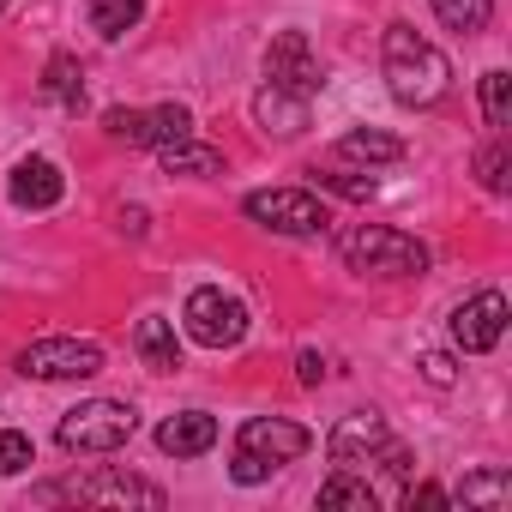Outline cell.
<instances>
[{
	"label": "cell",
	"mask_w": 512,
	"mask_h": 512,
	"mask_svg": "<svg viewBox=\"0 0 512 512\" xmlns=\"http://www.w3.org/2000/svg\"><path fill=\"white\" fill-rule=\"evenodd\" d=\"M253 115H260V127L278 133V139L308 133V97H290V91H272V85L253 97Z\"/></svg>",
	"instance_id": "15"
},
{
	"label": "cell",
	"mask_w": 512,
	"mask_h": 512,
	"mask_svg": "<svg viewBox=\"0 0 512 512\" xmlns=\"http://www.w3.org/2000/svg\"><path fill=\"white\" fill-rule=\"evenodd\" d=\"M0 13H7V0H0Z\"/></svg>",
	"instance_id": "33"
},
{
	"label": "cell",
	"mask_w": 512,
	"mask_h": 512,
	"mask_svg": "<svg viewBox=\"0 0 512 512\" xmlns=\"http://www.w3.org/2000/svg\"><path fill=\"white\" fill-rule=\"evenodd\" d=\"M133 350H139V362H145L151 374H175V368H181L175 320H163V314H145V320H139V332H133Z\"/></svg>",
	"instance_id": "14"
},
{
	"label": "cell",
	"mask_w": 512,
	"mask_h": 512,
	"mask_svg": "<svg viewBox=\"0 0 512 512\" xmlns=\"http://www.w3.org/2000/svg\"><path fill=\"white\" fill-rule=\"evenodd\" d=\"M187 133H193V115H187L181 103H163V109L139 115V127H133V145H175V139H187Z\"/></svg>",
	"instance_id": "18"
},
{
	"label": "cell",
	"mask_w": 512,
	"mask_h": 512,
	"mask_svg": "<svg viewBox=\"0 0 512 512\" xmlns=\"http://www.w3.org/2000/svg\"><path fill=\"white\" fill-rule=\"evenodd\" d=\"M338 157H350V163H398L404 157V139L374 133V127H356V133L338 139Z\"/></svg>",
	"instance_id": "20"
},
{
	"label": "cell",
	"mask_w": 512,
	"mask_h": 512,
	"mask_svg": "<svg viewBox=\"0 0 512 512\" xmlns=\"http://www.w3.org/2000/svg\"><path fill=\"white\" fill-rule=\"evenodd\" d=\"M157 157H163L169 175H223V151L217 145H199L193 133L175 139V145H157Z\"/></svg>",
	"instance_id": "16"
},
{
	"label": "cell",
	"mask_w": 512,
	"mask_h": 512,
	"mask_svg": "<svg viewBox=\"0 0 512 512\" xmlns=\"http://www.w3.org/2000/svg\"><path fill=\"white\" fill-rule=\"evenodd\" d=\"M19 374L25 380H91L103 374V350L91 338H37L19 350Z\"/></svg>",
	"instance_id": "6"
},
{
	"label": "cell",
	"mask_w": 512,
	"mask_h": 512,
	"mask_svg": "<svg viewBox=\"0 0 512 512\" xmlns=\"http://www.w3.org/2000/svg\"><path fill=\"white\" fill-rule=\"evenodd\" d=\"M61 193H67V175L49 157H25L13 169V205L19 211H49V205H61Z\"/></svg>",
	"instance_id": "12"
},
{
	"label": "cell",
	"mask_w": 512,
	"mask_h": 512,
	"mask_svg": "<svg viewBox=\"0 0 512 512\" xmlns=\"http://www.w3.org/2000/svg\"><path fill=\"white\" fill-rule=\"evenodd\" d=\"M272 470H278V464H266V458H253V452H241V446H235V464H229V476H235L241 488H253V482H266Z\"/></svg>",
	"instance_id": "28"
},
{
	"label": "cell",
	"mask_w": 512,
	"mask_h": 512,
	"mask_svg": "<svg viewBox=\"0 0 512 512\" xmlns=\"http://www.w3.org/2000/svg\"><path fill=\"white\" fill-rule=\"evenodd\" d=\"M139 13H145V0H85V19H91V31L97 37H127L133 25H139Z\"/></svg>",
	"instance_id": "21"
},
{
	"label": "cell",
	"mask_w": 512,
	"mask_h": 512,
	"mask_svg": "<svg viewBox=\"0 0 512 512\" xmlns=\"http://www.w3.org/2000/svg\"><path fill=\"white\" fill-rule=\"evenodd\" d=\"M181 326H187V338L205 344V350H235V344L247 338V308H241L235 296H223L217 284H199V290L187 296V308H181Z\"/></svg>",
	"instance_id": "5"
},
{
	"label": "cell",
	"mask_w": 512,
	"mask_h": 512,
	"mask_svg": "<svg viewBox=\"0 0 512 512\" xmlns=\"http://www.w3.org/2000/svg\"><path fill=\"white\" fill-rule=\"evenodd\" d=\"M157 446H163L169 458H199V452L217 446V416H205V410H181V416H169V422L157 428Z\"/></svg>",
	"instance_id": "13"
},
{
	"label": "cell",
	"mask_w": 512,
	"mask_h": 512,
	"mask_svg": "<svg viewBox=\"0 0 512 512\" xmlns=\"http://www.w3.org/2000/svg\"><path fill=\"white\" fill-rule=\"evenodd\" d=\"M121 229H127V235H145V211H139V205H127V211H121Z\"/></svg>",
	"instance_id": "32"
},
{
	"label": "cell",
	"mask_w": 512,
	"mask_h": 512,
	"mask_svg": "<svg viewBox=\"0 0 512 512\" xmlns=\"http://www.w3.org/2000/svg\"><path fill=\"white\" fill-rule=\"evenodd\" d=\"M43 91H49L67 115H79V109H85V73H79V61H73V55H49V67H43Z\"/></svg>",
	"instance_id": "17"
},
{
	"label": "cell",
	"mask_w": 512,
	"mask_h": 512,
	"mask_svg": "<svg viewBox=\"0 0 512 512\" xmlns=\"http://www.w3.org/2000/svg\"><path fill=\"white\" fill-rule=\"evenodd\" d=\"M266 85L272 91H290V97H320V61H314V49H308V37L302 31H278L272 37V49H266Z\"/></svg>",
	"instance_id": "7"
},
{
	"label": "cell",
	"mask_w": 512,
	"mask_h": 512,
	"mask_svg": "<svg viewBox=\"0 0 512 512\" xmlns=\"http://www.w3.org/2000/svg\"><path fill=\"white\" fill-rule=\"evenodd\" d=\"M482 115H488V127L500 133L506 121H512V73H482Z\"/></svg>",
	"instance_id": "23"
},
{
	"label": "cell",
	"mask_w": 512,
	"mask_h": 512,
	"mask_svg": "<svg viewBox=\"0 0 512 512\" xmlns=\"http://www.w3.org/2000/svg\"><path fill=\"white\" fill-rule=\"evenodd\" d=\"M398 500H404V506H452V494H446V488H434V482H422V488H404Z\"/></svg>",
	"instance_id": "29"
},
{
	"label": "cell",
	"mask_w": 512,
	"mask_h": 512,
	"mask_svg": "<svg viewBox=\"0 0 512 512\" xmlns=\"http://www.w3.org/2000/svg\"><path fill=\"white\" fill-rule=\"evenodd\" d=\"M506 338V296L500 290H476L470 302H458V314H452V344L464 350V356H482V350H494Z\"/></svg>",
	"instance_id": "8"
},
{
	"label": "cell",
	"mask_w": 512,
	"mask_h": 512,
	"mask_svg": "<svg viewBox=\"0 0 512 512\" xmlns=\"http://www.w3.org/2000/svg\"><path fill=\"white\" fill-rule=\"evenodd\" d=\"M422 374H428L434 386H452V380H458V368H452V356H440V350H434V356H422Z\"/></svg>",
	"instance_id": "30"
},
{
	"label": "cell",
	"mask_w": 512,
	"mask_h": 512,
	"mask_svg": "<svg viewBox=\"0 0 512 512\" xmlns=\"http://www.w3.org/2000/svg\"><path fill=\"white\" fill-rule=\"evenodd\" d=\"M506 169H512L506 145H488V151L476 157V175H482V187H488V193H506V187H512V175H506Z\"/></svg>",
	"instance_id": "26"
},
{
	"label": "cell",
	"mask_w": 512,
	"mask_h": 512,
	"mask_svg": "<svg viewBox=\"0 0 512 512\" xmlns=\"http://www.w3.org/2000/svg\"><path fill=\"white\" fill-rule=\"evenodd\" d=\"M235 446L253 452V458H266V464H290V458H302L314 446V434L302 422H290V416H253V422H241Z\"/></svg>",
	"instance_id": "9"
},
{
	"label": "cell",
	"mask_w": 512,
	"mask_h": 512,
	"mask_svg": "<svg viewBox=\"0 0 512 512\" xmlns=\"http://www.w3.org/2000/svg\"><path fill=\"white\" fill-rule=\"evenodd\" d=\"M374 500H380V494H374L368 482H356V476H344V470L320 482V506H362V512H368Z\"/></svg>",
	"instance_id": "24"
},
{
	"label": "cell",
	"mask_w": 512,
	"mask_h": 512,
	"mask_svg": "<svg viewBox=\"0 0 512 512\" xmlns=\"http://www.w3.org/2000/svg\"><path fill=\"white\" fill-rule=\"evenodd\" d=\"M296 380H302V386H320V380H326V362H320L314 350H302V356H296Z\"/></svg>",
	"instance_id": "31"
},
{
	"label": "cell",
	"mask_w": 512,
	"mask_h": 512,
	"mask_svg": "<svg viewBox=\"0 0 512 512\" xmlns=\"http://www.w3.org/2000/svg\"><path fill=\"white\" fill-rule=\"evenodd\" d=\"M434 19H440L446 31L476 37V31H488V19H494V0H434Z\"/></svg>",
	"instance_id": "22"
},
{
	"label": "cell",
	"mask_w": 512,
	"mask_h": 512,
	"mask_svg": "<svg viewBox=\"0 0 512 512\" xmlns=\"http://www.w3.org/2000/svg\"><path fill=\"white\" fill-rule=\"evenodd\" d=\"M338 253L350 272H380V278H416L428 272V247L404 229H386V223H350L338 235Z\"/></svg>",
	"instance_id": "2"
},
{
	"label": "cell",
	"mask_w": 512,
	"mask_h": 512,
	"mask_svg": "<svg viewBox=\"0 0 512 512\" xmlns=\"http://www.w3.org/2000/svg\"><path fill=\"white\" fill-rule=\"evenodd\" d=\"M386 440H392L386 422H380L374 410H356V416H344V422L326 434V452H332V464H368Z\"/></svg>",
	"instance_id": "11"
},
{
	"label": "cell",
	"mask_w": 512,
	"mask_h": 512,
	"mask_svg": "<svg viewBox=\"0 0 512 512\" xmlns=\"http://www.w3.org/2000/svg\"><path fill=\"white\" fill-rule=\"evenodd\" d=\"M458 506H482V512H506L512 506V476L506 470H470L458 488Z\"/></svg>",
	"instance_id": "19"
},
{
	"label": "cell",
	"mask_w": 512,
	"mask_h": 512,
	"mask_svg": "<svg viewBox=\"0 0 512 512\" xmlns=\"http://www.w3.org/2000/svg\"><path fill=\"white\" fill-rule=\"evenodd\" d=\"M320 187H332V193H344V199H356V205H368L380 187H374V175H320Z\"/></svg>",
	"instance_id": "27"
},
{
	"label": "cell",
	"mask_w": 512,
	"mask_h": 512,
	"mask_svg": "<svg viewBox=\"0 0 512 512\" xmlns=\"http://www.w3.org/2000/svg\"><path fill=\"white\" fill-rule=\"evenodd\" d=\"M446 85H452V61L410 25H392L386 31V91L404 109H428L446 97Z\"/></svg>",
	"instance_id": "1"
},
{
	"label": "cell",
	"mask_w": 512,
	"mask_h": 512,
	"mask_svg": "<svg viewBox=\"0 0 512 512\" xmlns=\"http://www.w3.org/2000/svg\"><path fill=\"white\" fill-rule=\"evenodd\" d=\"M133 428H139L133 404H115V398H91V404H79V410H67V416H61L55 440H61V452H79V458H103V452H121V446L133 440Z\"/></svg>",
	"instance_id": "3"
},
{
	"label": "cell",
	"mask_w": 512,
	"mask_h": 512,
	"mask_svg": "<svg viewBox=\"0 0 512 512\" xmlns=\"http://www.w3.org/2000/svg\"><path fill=\"white\" fill-rule=\"evenodd\" d=\"M247 217L272 229V235H326L332 211L308 193V187H266V193H247Z\"/></svg>",
	"instance_id": "4"
},
{
	"label": "cell",
	"mask_w": 512,
	"mask_h": 512,
	"mask_svg": "<svg viewBox=\"0 0 512 512\" xmlns=\"http://www.w3.org/2000/svg\"><path fill=\"white\" fill-rule=\"evenodd\" d=\"M37 464V452H31V434H19V428H0V476H19V470H31Z\"/></svg>",
	"instance_id": "25"
},
{
	"label": "cell",
	"mask_w": 512,
	"mask_h": 512,
	"mask_svg": "<svg viewBox=\"0 0 512 512\" xmlns=\"http://www.w3.org/2000/svg\"><path fill=\"white\" fill-rule=\"evenodd\" d=\"M79 500H91V506H145V512H157V506H163V488L145 482V476H127V470H97V476L79 482Z\"/></svg>",
	"instance_id": "10"
}]
</instances>
